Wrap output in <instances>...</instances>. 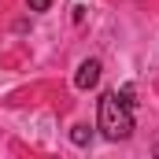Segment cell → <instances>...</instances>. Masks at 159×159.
Masks as SVG:
<instances>
[{
    "mask_svg": "<svg viewBox=\"0 0 159 159\" xmlns=\"http://www.w3.org/2000/svg\"><path fill=\"white\" fill-rule=\"evenodd\" d=\"M156 156H159V144H156Z\"/></svg>",
    "mask_w": 159,
    "mask_h": 159,
    "instance_id": "5",
    "label": "cell"
},
{
    "mask_svg": "<svg viewBox=\"0 0 159 159\" xmlns=\"http://www.w3.org/2000/svg\"><path fill=\"white\" fill-rule=\"evenodd\" d=\"M96 126H100V133L107 141H126L133 133V85H122L119 93L100 96Z\"/></svg>",
    "mask_w": 159,
    "mask_h": 159,
    "instance_id": "1",
    "label": "cell"
},
{
    "mask_svg": "<svg viewBox=\"0 0 159 159\" xmlns=\"http://www.w3.org/2000/svg\"><path fill=\"white\" fill-rule=\"evenodd\" d=\"M70 141L74 144H89V126H74L70 129Z\"/></svg>",
    "mask_w": 159,
    "mask_h": 159,
    "instance_id": "3",
    "label": "cell"
},
{
    "mask_svg": "<svg viewBox=\"0 0 159 159\" xmlns=\"http://www.w3.org/2000/svg\"><path fill=\"white\" fill-rule=\"evenodd\" d=\"M52 7V0H30V11H48Z\"/></svg>",
    "mask_w": 159,
    "mask_h": 159,
    "instance_id": "4",
    "label": "cell"
},
{
    "mask_svg": "<svg viewBox=\"0 0 159 159\" xmlns=\"http://www.w3.org/2000/svg\"><path fill=\"white\" fill-rule=\"evenodd\" d=\"M96 81H100V59H85L78 67V74H74V85L78 89H93Z\"/></svg>",
    "mask_w": 159,
    "mask_h": 159,
    "instance_id": "2",
    "label": "cell"
}]
</instances>
